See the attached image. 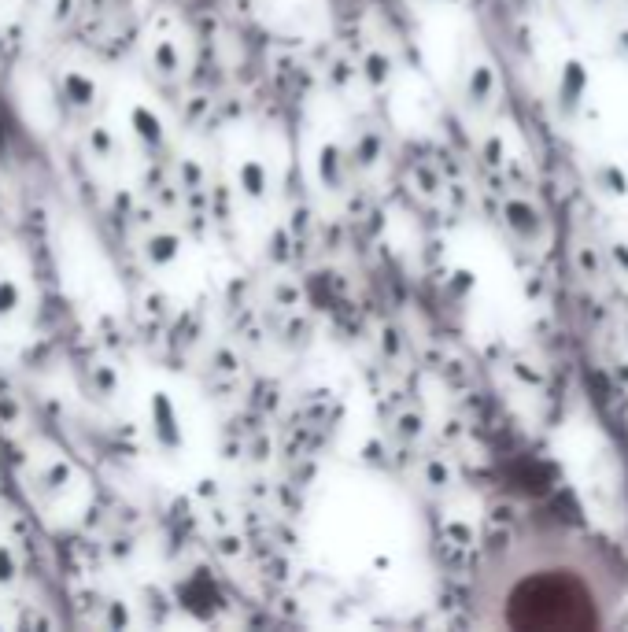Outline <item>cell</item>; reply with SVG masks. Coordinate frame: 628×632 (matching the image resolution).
<instances>
[{
  "label": "cell",
  "instance_id": "cell-1",
  "mask_svg": "<svg viewBox=\"0 0 628 632\" xmlns=\"http://www.w3.org/2000/svg\"><path fill=\"white\" fill-rule=\"evenodd\" d=\"M625 599V577L603 547L577 536L510 544L481 581L477 607L510 629H599Z\"/></svg>",
  "mask_w": 628,
  "mask_h": 632
}]
</instances>
